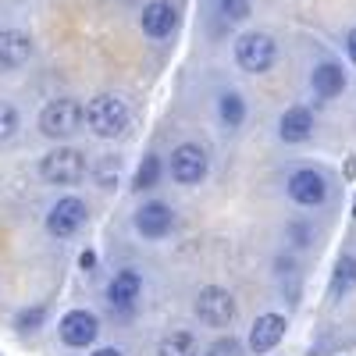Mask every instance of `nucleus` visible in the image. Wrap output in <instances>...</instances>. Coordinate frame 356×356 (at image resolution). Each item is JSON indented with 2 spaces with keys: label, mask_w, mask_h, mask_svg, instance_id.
Listing matches in <instances>:
<instances>
[{
  "label": "nucleus",
  "mask_w": 356,
  "mask_h": 356,
  "mask_svg": "<svg viewBox=\"0 0 356 356\" xmlns=\"http://www.w3.org/2000/svg\"><path fill=\"white\" fill-rule=\"evenodd\" d=\"M86 125L97 139H118L132 125V107L118 93H100L86 104Z\"/></svg>",
  "instance_id": "f257e3e1"
},
{
  "label": "nucleus",
  "mask_w": 356,
  "mask_h": 356,
  "mask_svg": "<svg viewBox=\"0 0 356 356\" xmlns=\"http://www.w3.org/2000/svg\"><path fill=\"white\" fill-rule=\"evenodd\" d=\"M89 171V161L75 146H54L40 157V178L47 186H79Z\"/></svg>",
  "instance_id": "f03ea898"
},
{
  "label": "nucleus",
  "mask_w": 356,
  "mask_h": 356,
  "mask_svg": "<svg viewBox=\"0 0 356 356\" xmlns=\"http://www.w3.org/2000/svg\"><path fill=\"white\" fill-rule=\"evenodd\" d=\"M86 125V107L75 97H54L40 111V132L47 139H72Z\"/></svg>",
  "instance_id": "7ed1b4c3"
},
{
  "label": "nucleus",
  "mask_w": 356,
  "mask_h": 356,
  "mask_svg": "<svg viewBox=\"0 0 356 356\" xmlns=\"http://www.w3.org/2000/svg\"><path fill=\"white\" fill-rule=\"evenodd\" d=\"M278 61V43L267 33H246L235 40V65H239L246 75H264L271 72Z\"/></svg>",
  "instance_id": "20e7f679"
},
{
  "label": "nucleus",
  "mask_w": 356,
  "mask_h": 356,
  "mask_svg": "<svg viewBox=\"0 0 356 356\" xmlns=\"http://www.w3.org/2000/svg\"><path fill=\"white\" fill-rule=\"evenodd\" d=\"M89 221V207L82 196H61L50 211H47V235H54V239H72V235H79V228Z\"/></svg>",
  "instance_id": "39448f33"
},
{
  "label": "nucleus",
  "mask_w": 356,
  "mask_h": 356,
  "mask_svg": "<svg viewBox=\"0 0 356 356\" xmlns=\"http://www.w3.org/2000/svg\"><path fill=\"white\" fill-rule=\"evenodd\" d=\"M235 314H239V307H235V296L221 285H207L200 289L196 296V317L203 324H211V328H228V324L235 321Z\"/></svg>",
  "instance_id": "423d86ee"
},
{
  "label": "nucleus",
  "mask_w": 356,
  "mask_h": 356,
  "mask_svg": "<svg viewBox=\"0 0 356 356\" xmlns=\"http://www.w3.org/2000/svg\"><path fill=\"white\" fill-rule=\"evenodd\" d=\"M97 335H100V321H97L93 310L75 307L57 321V339H61L68 349H89L97 342Z\"/></svg>",
  "instance_id": "0eeeda50"
},
{
  "label": "nucleus",
  "mask_w": 356,
  "mask_h": 356,
  "mask_svg": "<svg viewBox=\"0 0 356 356\" xmlns=\"http://www.w3.org/2000/svg\"><path fill=\"white\" fill-rule=\"evenodd\" d=\"M207 168H211V161H207V150L196 143H182L175 146L171 154V178L178 186H196L207 178Z\"/></svg>",
  "instance_id": "6e6552de"
},
{
  "label": "nucleus",
  "mask_w": 356,
  "mask_h": 356,
  "mask_svg": "<svg viewBox=\"0 0 356 356\" xmlns=\"http://www.w3.org/2000/svg\"><path fill=\"white\" fill-rule=\"evenodd\" d=\"M33 36L25 29H0V72H18L33 61Z\"/></svg>",
  "instance_id": "1a4fd4ad"
},
{
  "label": "nucleus",
  "mask_w": 356,
  "mask_h": 356,
  "mask_svg": "<svg viewBox=\"0 0 356 356\" xmlns=\"http://www.w3.org/2000/svg\"><path fill=\"white\" fill-rule=\"evenodd\" d=\"M289 196L300 207H321L328 200V178H324L317 168H300L289 178Z\"/></svg>",
  "instance_id": "9d476101"
},
{
  "label": "nucleus",
  "mask_w": 356,
  "mask_h": 356,
  "mask_svg": "<svg viewBox=\"0 0 356 356\" xmlns=\"http://www.w3.org/2000/svg\"><path fill=\"white\" fill-rule=\"evenodd\" d=\"M136 232L143 235V239H164V235H171L175 228V214L168 203H143L136 218H132Z\"/></svg>",
  "instance_id": "9b49d317"
},
{
  "label": "nucleus",
  "mask_w": 356,
  "mask_h": 356,
  "mask_svg": "<svg viewBox=\"0 0 356 356\" xmlns=\"http://www.w3.org/2000/svg\"><path fill=\"white\" fill-rule=\"evenodd\" d=\"M282 339H285V317L282 314H260L253 321V328H250V349L257 356L271 353Z\"/></svg>",
  "instance_id": "f8f14e48"
},
{
  "label": "nucleus",
  "mask_w": 356,
  "mask_h": 356,
  "mask_svg": "<svg viewBox=\"0 0 356 356\" xmlns=\"http://www.w3.org/2000/svg\"><path fill=\"white\" fill-rule=\"evenodd\" d=\"M139 292H143V278L139 271H132V267H125V271H118L107 285V303L114 310H132L136 300H139Z\"/></svg>",
  "instance_id": "ddd939ff"
},
{
  "label": "nucleus",
  "mask_w": 356,
  "mask_h": 356,
  "mask_svg": "<svg viewBox=\"0 0 356 356\" xmlns=\"http://www.w3.org/2000/svg\"><path fill=\"white\" fill-rule=\"evenodd\" d=\"M175 25H178V11L168 4V0H154V4L143 8V33L150 36V40L171 36Z\"/></svg>",
  "instance_id": "4468645a"
},
{
  "label": "nucleus",
  "mask_w": 356,
  "mask_h": 356,
  "mask_svg": "<svg viewBox=\"0 0 356 356\" xmlns=\"http://www.w3.org/2000/svg\"><path fill=\"white\" fill-rule=\"evenodd\" d=\"M278 136H282V143H292V146L307 143L314 136V114H310V107H303V104L289 107L282 114V122H278Z\"/></svg>",
  "instance_id": "2eb2a0df"
},
{
  "label": "nucleus",
  "mask_w": 356,
  "mask_h": 356,
  "mask_svg": "<svg viewBox=\"0 0 356 356\" xmlns=\"http://www.w3.org/2000/svg\"><path fill=\"white\" fill-rule=\"evenodd\" d=\"M310 86H314V93H317L321 100H335L342 89H346V72H342L335 61H324V65L314 68Z\"/></svg>",
  "instance_id": "dca6fc26"
},
{
  "label": "nucleus",
  "mask_w": 356,
  "mask_h": 356,
  "mask_svg": "<svg viewBox=\"0 0 356 356\" xmlns=\"http://www.w3.org/2000/svg\"><path fill=\"white\" fill-rule=\"evenodd\" d=\"M218 114H221L225 129H243V122H246V100H243V93H225L218 100Z\"/></svg>",
  "instance_id": "f3484780"
},
{
  "label": "nucleus",
  "mask_w": 356,
  "mask_h": 356,
  "mask_svg": "<svg viewBox=\"0 0 356 356\" xmlns=\"http://www.w3.org/2000/svg\"><path fill=\"white\" fill-rule=\"evenodd\" d=\"M356 289V257H342L332 275V300H342Z\"/></svg>",
  "instance_id": "a211bd4d"
},
{
  "label": "nucleus",
  "mask_w": 356,
  "mask_h": 356,
  "mask_svg": "<svg viewBox=\"0 0 356 356\" xmlns=\"http://www.w3.org/2000/svg\"><path fill=\"white\" fill-rule=\"evenodd\" d=\"M157 356H196V339H193V332H171V335H164Z\"/></svg>",
  "instance_id": "6ab92c4d"
},
{
  "label": "nucleus",
  "mask_w": 356,
  "mask_h": 356,
  "mask_svg": "<svg viewBox=\"0 0 356 356\" xmlns=\"http://www.w3.org/2000/svg\"><path fill=\"white\" fill-rule=\"evenodd\" d=\"M157 178H161V157H157V154H146V157L139 161V168H136L132 189H136V193H143V189L157 186Z\"/></svg>",
  "instance_id": "aec40b11"
},
{
  "label": "nucleus",
  "mask_w": 356,
  "mask_h": 356,
  "mask_svg": "<svg viewBox=\"0 0 356 356\" xmlns=\"http://www.w3.org/2000/svg\"><path fill=\"white\" fill-rule=\"evenodd\" d=\"M22 132V111L11 100H0V146L11 143Z\"/></svg>",
  "instance_id": "412c9836"
},
{
  "label": "nucleus",
  "mask_w": 356,
  "mask_h": 356,
  "mask_svg": "<svg viewBox=\"0 0 356 356\" xmlns=\"http://www.w3.org/2000/svg\"><path fill=\"white\" fill-rule=\"evenodd\" d=\"M43 317H47V307H25V310H18V317H15V328L25 335V332H36L40 324H43Z\"/></svg>",
  "instance_id": "4be33fe9"
},
{
  "label": "nucleus",
  "mask_w": 356,
  "mask_h": 356,
  "mask_svg": "<svg viewBox=\"0 0 356 356\" xmlns=\"http://www.w3.org/2000/svg\"><path fill=\"white\" fill-rule=\"evenodd\" d=\"M218 15L225 22H246L250 18V0H218Z\"/></svg>",
  "instance_id": "5701e85b"
},
{
  "label": "nucleus",
  "mask_w": 356,
  "mask_h": 356,
  "mask_svg": "<svg viewBox=\"0 0 356 356\" xmlns=\"http://www.w3.org/2000/svg\"><path fill=\"white\" fill-rule=\"evenodd\" d=\"M207 356H243V342L239 339H218L207 349Z\"/></svg>",
  "instance_id": "b1692460"
},
{
  "label": "nucleus",
  "mask_w": 356,
  "mask_h": 356,
  "mask_svg": "<svg viewBox=\"0 0 356 356\" xmlns=\"http://www.w3.org/2000/svg\"><path fill=\"white\" fill-rule=\"evenodd\" d=\"M346 54H349V61L356 65V29H349V36H346Z\"/></svg>",
  "instance_id": "393cba45"
},
{
  "label": "nucleus",
  "mask_w": 356,
  "mask_h": 356,
  "mask_svg": "<svg viewBox=\"0 0 356 356\" xmlns=\"http://www.w3.org/2000/svg\"><path fill=\"white\" fill-rule=\"evenodd\" d=\"M93 356H125V353L114 349V346H100V349H93Z\"/></svg>",
  "instance_id": "a878e982"
}]
</instances>
